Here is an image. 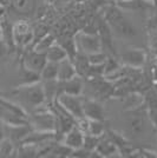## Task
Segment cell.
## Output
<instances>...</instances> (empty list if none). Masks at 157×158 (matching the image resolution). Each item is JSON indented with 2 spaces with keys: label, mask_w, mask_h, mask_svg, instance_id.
Returning <instances> with one entry per match:
<instances>
[{
  "label": "cell",
  "mask_w": 157,
  "mask_h": 158,
  "mask_svg": "<svg viewBox=\"0 0 157 158\" xmlns=\"http://www.w3.org/2000/svg\"><path fill=\"white\" fill-rule=\"evenodd\" d=\"M103 18L108 23L113 35L122 39H131L137 34V30L132 25L130 20L128 19L116 4L108 6L104 10Z\"/></svg>",
  "instance_id": "1"
},
{
  "label": "cell",
  "mask_w": 157,
  "mask_h": 158,
  "mask_svg": "<svg viewBox=\"0 0 157 158\" xmlns=\"http://www.w3.org/2000/svg\"><path fill=\"white\" fill-rule=\"evenodd\" d=\"M30 107H38L46 103L45 94H44V89L41 85V80L34 84H28V85H18V87L11 92Z\"/></svg>",
  "instance_id": "2"
},
{
  "label": "cell",
  "mask_w": 157,
  "mask_h": 158,
  "mask_svg": "<svg viewBox=\"0 0 157 158\" xmlns=\"http://www.w3.org/2000/svg\"><path fill=\"white\" fill-rule=\"evenodd\" d=\"M46 104V103H45ZM43 105L34 109V114L28 116V123L32 130L37 131H56V116L53 113L51 105H46L44 109Z\"/></svg>",
  "instance_id": "3"
},
{
  "label": "cell",
  "mask_w": 157,
  "mask_h": 158,
  "mask_svg": "<svg viewBox=\"0 0 157 158\" xmlns=\"http://www.w3.org/2000/svg\"><path fill=\"white\" fill-rule=\"evenodd\" d=\"M128 118H126V127H128V132L130 133L131 137L136 138L142 136L145 129H146V109L145 106L142 105L134 109V110H129L128 111Z\"/></svg>",
  "instance_id": "4"
},
{
  "label": "cell",
  "mask_w": 157,
  "mask_h": 158,
  "mask_svg": "<svg viewBox=\"0 0 157 158\" xmlns=\"http://www.w3.org/2000/svg\"><path fill=\"white\" fill-rule=\"evenodd\" d=\"M77 51L84 54H91V53L99 52L102 50V43L98 34L95 33H87L80 31L74 35Z\"/></svg>",
  "instance_id": "5"
},
{
  "label": "cell",
  "mask_w": 157,
  "mask_h": 158,
  "mask_svg": "<svg viewBox=\"0 0 157 158\" xmlns=\"http://www.w3.org/2000/svg\"><path fill=\"white\" fill-rule=\"evenodd\" d=\"M13 35L14 44L17 48H24L27 47L33 40L34 33L31 28L30 24L25 20H19L13 24Z\"/></svg>",
  "instance_id": "6"
},
{
  "label": "cell",
  "mask_w": 157,
  "mask_h": 158,
  "mask_svg": "<svg viewBox=\"0 0 157 158\" xmlns=\"http://www.w3.org/2000/svg\"><path fill=\"white\" fill-rule=\"evenodd\" d=\"M56 99L58 100L59 104L76 119L84 117L83 97L82 96H72V94H67V93H60Z\"/></svg>",
  "instance_id": "7"
},
{
  "label": "cell",
  "mask_w": 157,
  "mask_h": 158,
  "mask_svg": "<svg viewBox=\"0 0 157 158\" xmlns=\"http://www.w3.org/2000/svg\"><path fill=\"white\" fill-rule=\"evenodd\" d=\"M21 63L26 66L27 69L40 73L41 70L44 69L45 64L47 63V59H46L45 53L37 52L33 48H30V50H26L24 52L23 58H21Z\"/></svg>",
  "instance_id": "8"
},
{
  "label": "cell",
  "mask_w": 157,
  "mask_h": 158,
  "mask_svg": "<svg viewBox=\"0 0 157 158\" xmlns=\"http://www.w3.org/2000/svg\"><path fill=\"white\" fill-rule=\"evenodd\" d=\"M119 58L125 66L141 69L146 61V52L142 48H131L121 53Z\"/></svg>",
  "instance_id": "9"
},
{
  "label": "cell",
  "mask_w": 157,
  "mask_h": 158,
  "mask_svg": "<svg viewBox=\"0 0 157 158\" xmlns=\"http://www.w3.org/2000/svg\"><path fill=\"white\" fill-rule=\"evenodd\" d=\"M83 113L87 119L105 120L104 107L97 99L83 97Z\"/></svg>",
  "instance_id": "10"
},
{
  "label": "cell",
  "mask_w": 157,
  "mask_h": 158,
  "mask_svg": "<svg viewBox=\"0 0 157 158\" xmlns=\"http://www.w3.org/2000/svg\"><path fill=\"white\" fill-rule=\"evenodd\" d=\"M83 90H84V81H83V78L79 77L78 74L74 76L73 78L69 79V80H65V81H59L58 80V96L60 93L80 96Z\"/></svg>",
  "instance_id": "11"
},
{
  "label": "cell",
  "mask_w": 157,
  "mask_h": 158,
  "mask_svg": "<svg viewBox=\"0 0 157 158\" xmlns=\"http://www.w3.org/2000/svg\"><path fill=\"white\" fill-rule=\"evenodd\" d=\"M96 26H97L99 38H100L102 47L108 48V51H110L112 54H116L115 47H113V43H112V32L111 30H110V27H109V25H108V23L105 21L103 17L96 20Z\"/></svg>",
  "instance_id": "12"
},
{
  "label": "cell",
  "mask_w": 157,
  "mask_h": 158,
  "mask_svg": "<svg viewBox=\"0 0 157 158\" xmlns=\"http://www.w3.org/2000/svg\"><path fill=\"white\" fill-rule=\"evenodd\" d=\"M5 135H8L7 138H10L14 144H20L23 139L26 137L30 132L32 131V127L30 124H21V125H4Z\"/></svg>",
  "instance_id": "13"
},
{
  "label": "cell",
  "mask_w": 157,
  "mask_h": 158,
  "mask_svg": "<svg viewBox=\"0 0 157 158\" xmlns=\"http://www.w3.org/2000/svg\"><path fill=\"white\" fill-rule=\"evenodd\" d=\"M84 135L85 133H83V132L80 131L78 129V126L74 125L62 137V143H64L66 146H69L72 150L79 149V148L83 146Z\"/></svg>",
  "instance_id": "14"
},
{
  "label": "cell",
  "mask_w": 157,
  "mask_h": 158,
  "mask_svg": "<svg viewBox=\"0 0 157 158\" xmlns=\"http://www.w3.org/2000/svg\"><path fill=\"white\" fill-rule=\"evenodd\" d=\"M8 1L14 13L23 17H30L36 8L34 0H8Z\"/></svg>",
  "instance_id": "15"
},
{
  "label": "cell",
  "mask_w": 157,
  "mask_h": 158,
  "mask_svg": "<svg viewBox=\"0 0 157 158\" xmlns=\"http://www.w3.org/2000/svg\"><path fill=\"white\" fill-rule=\"evenodd\" d=\"M0 32L2 35L4 44L6 45L8 51H14L17 47L14 44V35H13V24L10 23L8 19L1 20L0 23Z\"/></svg>",
  "instance_id": "16"
},
{
  "label": "cell",
  "mask_w": 157,
  "mask_h": 158,
  "mask_svg": "<svg viewBox=\"0 0 157 158\" xmlns=\"http://www.w3.org/2000/svg\"><path fill=\"white\" fill-rule=\"evenodd\" d=\"M41 80L40 73L32 71L30 69H27L26 66L24 65L20 61L19 66V85H28V84H34Z\"/></svg>",
  "instance_id": "17"
},
{
  "label": "cell",
  "mask_w": 157,
  "mask_h": 158,
  "mask_svg": "<svg viewBox=\"0 0 157 158\" xmlns=\"http://www.w3.org/2000/svg\"><path fill=\"white\" fill-rule=\"evenodd\" d=\"M96 151L98 152L100 157H110L115 153H118V148L113 142H111L108 137H105L103 135L96 148Z\"/></svg>",
  "instance_id": "18"
},
{
  "label": "cell",
  "mask_w": 157,
  "mask_h": 158,
  "mask_svg": "<svg viewBox=\"0 0 157 158\" xmlns=\"http://www.w3.org/2000/svg\"><path fill=\"white\" fill-rule=\"evenodd\" d=\"M74 76H77V71L74 69V65L69 58L64 59L63 61L59 63L58 67V80L59 81H65L69 79L73 78Z\"/></svg>",
  "instance_id": "19"
},
{
  "label": "cell",
  "mask_w": 157,
  "mask_h": 158,
  "mask_svg": "<svg viewBox=\"0 0 157 158\" xmlns=\"http://www.w3.org/2000/svg\"><path fill=\"white\" fill-rule=\"evenodd\" d=\"M74 65V69L77 71V74L82 78H86V74L89 71V67H90V61L87 59V56L84 53L77 52V54L74 56V58L71 60Z\"/></svg>",
  "instance_id": "20"
},
{
  "label": "cell",
  "mask_w": 157,
  "mask_h": 158,
  "mask_svg": "<svg viewBox=\"0 0 157 158\" xmlns=\"http://www.w3.org/2000/svg\"><path fill=\"white\" fill-rule=\"evenodd\" d=\"M121 10H128V11H134V12H143L148 10L150 6V2L146 0H126V1H119L115 2Z\"/></svg>",
  "instance_id": "21"
},
{
  "label": "cell",
  "mask_w": 157,
  "mask_h": 158,
  "mask_svg": "<svg viewBox=\"0 0 157 158\" xmlns=\"http://www.w3.org/2000/svg\"><path fill=\"white\" fill-rule=\"evenodd\" d=\"M41 85H43V89H44L46 103L49 105H52L53 100L58 96V79L41 80Z\"/></svg>",
  "instance_id": "22"
},
{
  "label": "cell",
  "mask_w": 157,
  "mask_h": 158,
  "mask_svg": "<svg viewBox=\"0 0 157 158\" xmlns=\"http://www.w3.org/2000/svg\"><path fill=\"white\" fill-rule=\"evenodd\" d=\"M45 54H46V59L49 60V61H54V63H60V61H63L66 58H69L66 51L57 41L46 51Z\"/></svg>",
  "instance_id": "23"
},
{
  "label": "cell",
  "mask_w": 157,
  "mask_h": 158,
  "mask_svg": "<svg viewBox=\"0 0 157 158\" xmlns=\"http://www.w3.org/2000/svg\"><path fill=\"white\" fill-rule=\"evenodd\" d=\"M124 102V110L129 111V110H134L137 109L139 106H142L144 104L143 94L138 91H132V92L128 93L123 98Z\"/></svg>",
  "instance_id": "24"
},
{
  "label": "cell",
  "mask_w": 157,
  "mask_h": 158,
  "mask_svg": "<svg viewBox=\"0 0 157 158\" xmlns=\"http://www.w3.org/2000/svg\"><path fill=\"white\" fill-rule=\"evenodd\" d=\"M54 43H56V37L53 35L52 33L46 32L44 35H41L39 39L33 44L32 48L37 52L46 53V51L52 46Z\"/></svg>",
  "instance_id": "25"
},
{
  "label": "cell",
  "mask_w": 157,
  "mask_h": 158,
  "mask_svg": "<svg viewBox=\"0 0 157 158\" xmlns=\"http://www.w3.org/2000/svg\"><path fill=\"white\" fill-rule=\"evenodd\" d=\"M58 67L59 63H54V61H49L45 64L44 69L40 72V77L41 80H53V79L58 78Z\"/></svg>",
  "instance_id": "26"
},
{
  "label": "cell",
  "mask_w": 157,
  "mask_h": 158,
  "mask_svg": "<svg viewBox=\"0 0 157 158\" xmlns=\"http://www.w3.org/2000/svg\"><path fill=\"white\" fill-rule=\"evenodd\" d=\"M58 44H60L63 48L66 51L67 53V57H69V59L72 60L74 58V56L77 54V46H76V40H74V37L73 38H69V37H65V38H63V40H58L57 41Z\"/></svg>",
  "instance_id": "27"
},
{
  "label": "cell",
  "mask_w": 157,
  "mask_h": 158,
  "mask_svg": "<svg viewBox=\"0 0 157 158\" xmlns=\"http://www.w3.org/2000/svg\"><path fill=\"white\" fill-rule=\"evenodd\" d=\"M106 126H105V120H97V119H89V129L87 133L102 137L104 135Z\"/></svg>",
  "instance_id": "28"
},
{
  "label": "cell",
  "mask_w": 157,
  "mask_h": 158,
  "mask_svg": "<svg viewBox=\"0 0 157 158\" xmlns=\"http://www.w3.org/2000/svg\"><path fill=\"white\" fill-rule=\"evenodd\" d=\"M17 150L14 148V143L10 138H5L0 142V157H12L17 156Z\"/></svg>",
  "instance_id": "29"
},
{
  "label": "cell",
  "mask_w": 157,
  "mask_h": 158,
  "mask_svg": "<svg viewBox=\"0 0 157 158\" xmlns=\"http://www.w3.org/2000/svg\"><path fill=\"white\" fill-rule=\"evenodd\" d=\"M122 66L119 65L118 60L113 57H108V59L105 60L104 63V76H109V74H112L116 71H118Z\"/></svg>",
  "instance_id": "30"
},
{
  "label": "cell",
  "mask_w": 157,
  "mask_h": 158,
  "mask_svg": "<svg viewBox=\"0 0 157 158\" xmlns=\"http://www.w3.org/2000/svg\"><path fill=\"white\" fill-rule=\"evenodd\" d=\"M99 140H100V137H98V136H93V135H90V133H85L84 135L83 148L86 149V150H89V151H93V150H96Z\"/></svg>",
  "instance_id": "31"
},
{
  "label": "cell",
  "mask_w": 157,
  "mask_h": 158,
  "mask_svg": "<svg viewBox=\"0 0 157 158\" xmlns=\"http://www.w3.org/2000/svg\"><path fill=\"white\" fill-rule=\"evenodd\" d=\"M87 59L90 61L91 65H98V64H104L105 60L108 59V56L104 52H96L87 54Z\"/></svg>",
  "instance_id": "32"
},
{
  "label": "cell",
  "mask_w": 157,
  "mask_h": 158,
  "mask_svg": "<svg viewBox=\"0 0 157 158\" xmlns=\"http://www.w3.org/2000/svg\"><path fill=\"white\" fill-rule=\"evenodd\" d=\"M90 156H91V151L84 149L83 146L76 150H72V152L70 153V157L73 158H90Z\"/></svg>",
  "instance_id": "33"
},
{
  "label": "cell",
  "mask_w": 157,
  "mask_h": 158,
  "mask_svg": "<svg viewBox=\"0 0 157 158\" xmlns=\"http://www.w3.org/2000/svg\"><path fill=\"white\" fill-rule=\"evenodd\" d=\"M151 80L152 83H157V61L151 67Z\"/></svg>",
  "instance_id": "34"
},
{
  "label": "cell",
  "mask_w": 157,
  "mask_h": 158,
  "mask_svg": "<svg viewBox=\"0 0 157 158\" xmlns=\"http://www.w3.org/2000/svg\"><path fill=\"white\" fill-rule=\"evenodd\" d=\"M5 50H7L6 45L2 44V43H0V61H1V58H2V56H4V53H5Z\"/></svg>",
  "instance_id": "35"
},
{
  "label": "cell",
  "mask_w": 157,
  "mask_h": 158,
  "mask_svg": "<svg viewBox=\"0 0 157 158\" xmlns=\"http://www.w3.org/2000/svg\"><path fill=\"white\" fill-rule=\"evenodd\" d=\"M5 136H6V135H5V129H4V126L1 124V125H0V142L5 138Z\"/></svg>",
  "instance_id": "36"
},
{
  "label": "cell",
  "mask_w": 157,
  "mask_h": 158,
  "mask_svg": "<svg viewBox=\"0 0 157 158\" xmlns=\"http://www.w3.org/2000/svg\"><path fill=\"white\" fill-rule=\"evenodd\" d=\"M154 89H155V90H156V92H157V83H154Z\"/></svg>",
  "instance_id": "37"
},
{
  "label": "cell",
  "mask_w": 157,
  "mask_h": 158,
  "mask_svg": "<svg viewBox=\"0 0 157 158\" xmlns=\"http://www.w3.org/2000/svg\"><path fill=\"white\" fill-rule=\"evenodd\" d=\"M111 1H115V2H119V1H126V0H111ZM113 2V4H115Z\"/></svg>",
  "instance_id": "38"
},
{
  "label": "cell",
  "mask_w": 157,
  "mask_h": 158,
  "mask_svg": "<svg viewBox=\"0 0 157 158\" xmlns=\"http://www.w3.org/2000/svg\"><path fill=\"white\" fill-rule=\"evenodd\" d=\"M1 123H2V120H1V118H0V125H1Z\"/></svg>",
  "instance_id": "39"
},
{
  "label": "cell",
  "mask_w": 157,
  "mask_h": 158,
  "mask_svg": "<svg viewBox=\"0 0 157 158\" xmlns=\"http://www.w3.org/2000/svg\"><path fill=\"white\" fill-rule=\"evenodd\" d=\"M0 34H1V32H0Z\"/></svg>",
  "instance_id": "40"
},
{
  "label": "cell",
  "mask_w": 157,
  "mask_h": 158,
  "mask_svg": "<svg viewBox=\"0 0 157 158\" xmlns=\"http://www.w3.org/2000/svg\"><path fill=\"white\" fill-rule=\"evenodd\" d=\"M156 130H157V129H156Z\"/></svg>",
  "instance_id": "41"
}]
</instances>
